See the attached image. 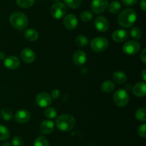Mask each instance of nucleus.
Listing matches in <instances>:
<instances>
[{
  "label": "nucleus",
  "mask_w": 146,
  "mask_h": 146,
  "mask_svg": "<svg viewBox=\"0 0 146 146\" xmlns=\"http://www.w3.org/2000/svg\"><path fill=\"white\" fill-rule=\"evenodd\" d=\"M138 133L139 136H141V137H143L145 138L146 137V124L143 123V124L141 125L139 127H138Z\"/></svg>",
  "instance_id": "72a5a7b5"
},
{
  "label": "nucleus",
  "mask_w": 146,
  "mask_h": 146,
  "mask_svg": "<svg viewBox=\"0 0 146 146\" xmlns=\"http://www.w3.org/2000/svg\"><path fill=\"white\" fill-rule=\"evenodd\" d=\"M128 37V33L125 29H117L113 33L112 39L116 42H123L127 40Z\"/></svg>",
  "instance_id": "2eb2a0df"
},
{
  "label": "nucleus",
  "mask_w": 146,
  "mask_h": 146,
  "mask_svg": "<svg viewBox=\"0 0 146 146\" xmlns=\"http://www.w3.org/2000/svg\"><path fill=\"white\" fill-rule=\"evenodd\" d=\"M51 96L54 99H58L60 96V91L58 89H54L52 90L51 92Z\"/></svg>",
  "instance_id": "c9c22d12"
},
{
  "label": "nucleus",
  "mask_w": 146,
  "mask_h": 146,
  "mask_svg": "<svg viewBox=\"0 0 146 146\" xmlns=\"http://www.w3.org/2000/svg\"><path fill=\"white\" fill-rule=\"evenodd\" d=\"M1 146H11V144H10L9 142H5V143H3Z\"/></svg>",
  "instance_id": "a19ab883"
},
{
  "label": "nucleus",
  "mask_w": 146,
  "mask_h": 146,
  "mask_svg": "<svg viewBox=\"0 0 146 146\" xmlns=\"http://www.w3.org/2000/svg\"><path fill=\"white\" fill-rule=\"evenodd\" d=\"M40 130L44 134H50L54 130V122L50 120H44L40 125Z\"/></svg>",
  "instance_id": "f3484780"
},
{
  "label": "nucleus",
  "mask_w": 146,
  "mask_h": 146,
  "mask_svg": "<svg viewBox=\"0 0 146 146\" xmlns=\"http://www.w3.org/2000/svg\"><path fill=\"white\" fill-rule=\"evenodd\" d=\"M115 87V84H114L112 81H109V80L104 82L101 86V90H102L104 92H107V93L111 92L113 91Z\"/></svg>",
  "instance_id": "412c9836"
},
{
  "label": "nucleus",
  "mask_w": 146,
  "mask_h": 146,
  "mask_svg": "<svg viewBox=\"0 0 146 146\" xmlns=\"http://www.w3.org/2000/svg\"><path fill=\"white\" fill-rule=\"evenodd\" d=\"M141 60H142V61L143 62V63H145V62H146V50L145 49H144V50L142 51V52H141Z\"/></svg>",
  "instance_id": "e433bc0d"
},
{
  "label": "nucleus",
  "mask_w": 146,
  "mask_h": 146,
  "mask_svg": "<svg viewBox=\"0 0 146 146\" xmlns=\"http://www.w3.org/2000/svg\"><path fill=\"white\" fill-rule=\"evenodd\" d=\"M108 8H109V11L111 13L113 14H118L121 10V4L119 1H113L109 4Z\"/></svg>",
  "instance_id": "4be33fe9"
},
{
  "label": "nucleus",
  "mask_w": 146,
  "mask_h": 146,
  "mask_svg": "<svg viewBox=\"0 0 146 146\" xmlns=\"http://www.w3.org/2000/svg\"><path fill=\"white\" fill-rule=\"evenodd\" d=\"M21 57L26 63H31L35 60V53L31 49L25 48L21 52Z\"/></svg>",
  "instance_id": "4468645a"
},
{
  "label": "nucleus",
  "mask_w": 146,
  "mask_h": 146,
  "mask_svg": "<svg viewBox=\"0 0 146 146\" xmlns=\"http://www.w3.org/2000/svg\"><path fill=\"white\" fill-rule=\"evenodd\" d=\"M36 102L40 107H47L52 102V98L48 93L41 92L37 94L36 97Z\"/></svg>",
  "instance_id": "1a4fd4ad"
},
{
  "label": "nucleus",
  "mask_w": 146,
  "mask_h": 146,
  "mask_svg": "<svg viewBox=\"0 0 146 146\" xmlns=\"http://www.w3.org/2000/svg\"><path fill=\"white\" fill-rule=\"evenodd\" d=\"M67 9L65 4L61 2H56L53 4L51 9V14L56 19H59L65 16Z\"/></svg>",
  "instance_id": "423d86ee"
},
{
  "label": "nucleus",
  "mask_w": 146,
  "mask_h": 146,
  "mask_svg": "<svg viewBox=\"0 0 146 146\" xmlns=\"http://www.w3.org/2000/svg\"><path fill=\"white\" fill-rule=\"evenodd\" d=\"M24 37L30 42L36 41L38 38V33L34 29H29L24 32Z\"/></svg>",
  "instance_id": "6ab92c4d"
},
{
  "label": "nucleus",
  "mask_w": 146,
  "mask_h": 146,
  "mask_svg": "<svg viewBox=\"0 0 146 146\" xmlns=\"http://www.w3.org/2000/svg\"><path fill=\"white\" fill-rule=\"evenodd\" d=\"M76 43L77 45L80 47H84L86 46L88 43V40L86 36L84 35H78L76 38Z\"/></svg>",
  "instance_id": "c756f323"
},
{
  "label": "nucleus",
  "mask_w": 146,
  "mask_h": 146,
  "mask_svg": "<svg viewBox=\"0 0 146 146\" xmlns=\"http://www.w3.org/2000/svg\"><path fill=\"white\" fill-rule=\"evenodd\" d=\"M53 1H59V0H53Z\"/></svg>",
  "instance_id": "79ce46f5"
},
{
  "label": "nucleus",
  "mask_w": 146,
  "mask_h": 146,
  "mask_svg": "<svg viewBox=\"0 0 146 146\" xmlns=\"http://www.w3.org/2000/svg\"><path fill=\"white\" fill-rule=\"evenodd\" d=\"M78 19L74 14H70L66 16L64 19V24L67 29H75L78 26Z\"/></svg>",
  "instance_id": "9b49d317"
},
{
  "label": "nucleus",
  "mask_w": 146,
  "mask_h": 146,
  "mask_svg": "<svg viewBox=\"0 0 146 146\" xmlns=\"http://www.w3.org/2000/svg\"><path fill=\"white\" fill-rule=\"evenodd\" d=\"M34 146H49V143L46 138L42 137V136H40L35 140Z\"/></svg>",
  "instance_id": "c85d7f7f"
},
{
  "label": "nucleus",
  "mask_w": 146,
  "mask_h": 146,
  "mask_svg": "<svg viewBox=\"0 0 146 146\" xmlns=\"http://www.w3.org/2000/svg\"><path fill=\"white\" fill-rule=\"evenodd\" d=\"M135 117L139 121L145 122L146 120V109L145 107H141L135 113Z\"/></svg>",
  "instance_id": "cd10ccee"
},
{
  "label": "nucleus",
  "mask_w": 146,
  "mask_h": 146,
  "mask_svg": "<svg viewBox=\"0 0 146 146\" xmlns=\"http://www.w3.org/2000/svg\"><path fill=\"white\" fill-rule=\"evenodd\" d=\"M114 81L118 84H123L127 80V76L125 72L122 71H116L113 74Z\"/></svg>",
  "instance_id": "aec40b11"
},
{
  "label": "nucleus",
  "mask_w": 146,
  "mask_h": 146,
  "mask_svg": "<svg viewBox=\"0 0 146 146\" xmlns=\"http://www.w3.org/2000/svg\"><path fill=\"white\" fill-rule=\"evenodd\" d=\"M108 5V0H93L91 7L94 13L101 14L106 10Z\"/></svg>",
  "instance_id": "6e6552de"
},
{
  "label": "nucleus",
  "mask_w": 146,
  "mask_h": 146,
  "mask_svg": "<svg viewBox=\"0 0 146 146\" xmlns=\"http://www.w3.org/2000/svg\"><path fill=\"white\" fill-rule=\"evenodd\" d=\"M91 48L96 52H102L108 47V41L105 37H96L91 40Z\"/></svg>",
  "instance_id": "20e7f679"
},
{
  "label": "nucleus",
  "mask_w": 146,
  "mask_h": 146,
  "mask_svg": "<svg viewBox=\"0 0 146 146\" xmlns=\"http://www.w3.org/2000/svg\"><path fill=\"white\" fill-rule=\"evenodd\" d=\"M4 59H5V54L0 52V60H4Z\"/></svg>",
  "instance_id": "ea45409f"
},
{
  "label": "nucleus",
  "mask_w": 146,
  "mask_h": 146,
  "mask_svg": "<svg viewBox=\"0 0 146 146\" xmlns=\"http://www.w3.org/2000/svg\"><path fill=\"white\" fill-rule=\"evenodd\" d=\"M4 66L7 69H9V70H15V69H17L19 67L20 60L18 57L11 55L4 59Z\"/></svg>",
  "instance_id": "f8f14e48"
},
{
  "label": "nucleus",
  "mask_w": 146,
  "mask_h": 146,
  "mask_svg": "<svg viewBox=\"0 0 146 146\" xmlns=\"http://www.w3.org/2000/svg\"><path fill=\"white\" fill-rule=\"evenodd\" d=\"M0 115H1V118L4 120H6V121H9L12 119L13 114L12 112L8 108H4L1 110V113H0Z\"/></svg>",
  "instance_id": "a878e982"
},
{
  "label": "nucleus",
  "mask_w": 146,
  "mask_h": 146,
  "mask_svg": "<svg viewBox=\"0 0 146 146\" xmlns=\"http://www.w3.org/2000/svg\"><path fill=\"white\" fill-rule=\"evenodd\" d=\"M13 146H24V140L20 136H15L12 140Z\"/></svg>",
  "instance_id": "473e14b6"
},
{
  "label": "nucleus",
  "mask_w": 146,
  "mask_h": 146,
  "mask_svg": "<svg viewBox=\"0 0 146 146\" xmlns=\"http://www.w3.org/2000/svg\"><path fill=\"white\" fill-rule=\"evenodd\" d=\"M81 19L85 22H88L93 19V14L88 11H84L80 15Z\"/></svg>",
  "instance_id": "2f4dec72"
},
{
  "label": "nucleus",
  "mask_w": 146,
  "mask_h": 146,
  "mask_svg": "<svg viewBox=\"0 0 146 146\" xmlns=\"http://www.w3.org/2000/svg\"><path fill=\"white\" fill-rule=\"evenodd\" d=\"M137 19L136 12L132 9H126L118 16V22L121 27L129 28L135 24Z\"/></svg>",
  "instance_id": "f257e3e1"
},
{
  "label": "nucleus",
  "mask_w": 146,
  "mask_h": 146,
  "mask_svg": "<svg viewBox=\"0 0 146 146\" xmlns=\"http://www.w3.org/2000/svg\"><path fill=\"white\" fill-rule=\"evenodd\" d=\"M138 0H122V2L123 3V4H125V6H133L138 2Z\"/></svg>",
  "instance_id": "f704fd0d"
},
{
  "label": "nucleus",
  "mask_w": 146,
  "mask_h": 146,
  "mask_svg": "<svg viewBox=\"0 0 146 146\" xmlns=\"http://www.w3.org/2000/svg\"><path fill=\"white\" fill-rule=\"evenodd\" d=\"M94 26L98 31L101 32H104L107 31L109 27V23L108 19L103 16H99L95 19L94 21Z\"/></svg>",
  "instance_id": "9d476101"
},
{
  "label": "nucleus",
  "mask_w": 146,
  "mask_h": 146,
  "mask_svg": "<svg viewBox=\"0 0 146 146\" xmlns=\"http://www.w3.org/2000/svg\"><path fill=\"white\" fill-rule=\"evenodd\" d=\"M9 22L16 29L22 31L25 29L29 24V20L27 15L20 11L12 13L9 17Z\"/></svg>",
  "instance_id": "7ed1b4c3"
},
{
  "label": "nucleus",
  "mask_w": 146,
  "mask_h": 146,
  "mask_svg": "<svg viewBox=\"0 0 146 146\" xmlns=\"http://www.w3.org/2000/svg\"><path fill=\"white\" fill-rule=\"evenodd\" d=\"M86 54L82 50H78L73 55V61L76 65H83L86 62Z\"/></svg>",
  "instance_id": "dca6fc26"
},
{
  "label": "nucleus",
  "mask_w": 146,
  "mask_h": 146,
  "mask_svg": "<svg viewBox=\"0 0 146 146\" xmlns=\"http://www.w3.org/2000/svg\"><path fill=\"white\" fill-rule=\"evenodd\" d=\"M141 50V44L135 41H129L123 46V52L127 55H134Z\"/></svg>",
  "instance_id": "0eeeda50"
},
{
  "label": "nucleus",
  "mask_w": 146,
  "mask_h": 146,
  "mask_svg": "<svg viewBox=\"0 0 146 146\" xmlns=\"http://www.w3.org/2000/svg\"><path fill=\"white\" fill-rule=\"evenodd\" d=\"M64 2L70 8L77 9L81 7L82 0H64Z\"/></svg>",
  "instance_id": "bb28decb"
},
{
  "label": "nucleus",
  "mask_w": 146,
  "mask_h": 146,
  "mask_svg": "<svg viewBox=\"0 0 146 146\" xmlns=\"http://www.w3.org/2000/svg\"><path fill=\"white\" fill-rule=\"evenodd\" d=\"M133 92L136 97H145L146 94V84L145 82H138L134 85Z\"/></svg>",
  "instance_id": "a211bd4d"
},
{
  "label": "nucleus",
  "mask_w": 146,
  "mask_h": 146,
  "mask_svg": "<svg viewBox=\"0 0 146 146\" xmlns=\"http://www.w3.org/2000/svg\"><path fill=\"white\" fill-rule=\"evenodd\" d=\"M35 0H17V4L21 8H29L34 5Z\"/></svg>",
  "instance_id": "393cba45"
},
{
  "label": "nucleus",
  "mask_w": 146,
  "mask_h": 146,
  "mask_svg": "<svg viewBox=\"0 0 146 146\" xmlns=\"http://www.w3.org/2000/svg\"><path fill=\"white\" fill-rule=\"evenodd\" d=\"M130 34H131V37L133 38H135L136 40H140L141 38V37H142V31L137 27H133L131 29Z\"/></svg>",
  "instance_id": "7c9ffc66"
},
{
  "label": "nucleus",
  "mask_w": 146,
  "mask_h": 146,
  "mask_svg": "<svg viewBox=\"0 0 146 146\" xmlns=\"http://www.w3.org/2000/svg\"><path fill=\"white\" fill-rule=\"evenodd\" d=\"M31 114L27 110H19L15 113L14 120L19 123H26L30 120Z\"/></svg>",
  "instance_id": "ddd939ff"
},
{
  "label": "nucleus",
  "mask_w": 146,
  "mask_h": 146,
  "mask_svg": "<svg viewBox=\"0 0 146 146\" xmlns=\"http://www.w3.org/2000/svg\"><path fill=\"white\" fill-rule=\"evenodd\" d=\"M140 6H141V8L142 9L143 11H146V0H141Z\"/></svg>",
  "instance_id": "4c0bfd02"
},
{
  "label": "nucleus",
  "mask_w": 146,
  "mask_h": 146,
  "mask_svg": "<svg viewBox=\"0 0 146 146\" xmlns=\"http://www.w3.org/2000/svg\"><path fill=\"white\" fill-rule=\"evenodd\" d=\"M146 70H143L142 71V72H141V77H142L143 80H144V81H146Z\"/></svg>",
  "instance_id": "58836bf2"
},
{
  "label": "nucleus",
  "mask_w": 146,
  "mask_h": 146,
  "mask_svg": "<svg viewBox=\"0 0 146 146\" xmlns=\"http://www.w3.org/2000/svg\"><path fill=\"white\" fill-rule=\"evenodd\" d=\"M75 125V118L74 116L69 114L61 115L56 120V125L58 130L63 132H67L72 130Z\"/></svg>",
  "instance_id": "f03ea898"
},
{
  "label": "nucleus",
  "mask_w": 146,
  "mask_h": 146,
  "mask_svg": "<svg viewBox=\"0 0 146 146\" xmlns=\"http://www.w3.org/2000/svg\"><path fill=\"white\" fill-rule=\"evenodd\" d=\"M10 132L5 126L0 125V140H6L9 138Z\"/></svg>",
  "instance_id": "5701e85b"
},
{
  "label": "nucleus",
  "mask_w": 146,
  "mask_h": 146,
  "mask_svg": "<svg viewBox=\"0 0 146 146\" xmlns=\"http://www.w3.org/2000/svg\"><path fill=\"white\" fill-rule=\"evenodd\" d=\"M44 115L48 119H54L57 115V111L52 107H47L44 110Z\"/></svg>",
  "instance_id": "b1692460"
},
{
  "label": "nucleus",
  "mask_w": 146,
  "mask_h": 146,
  "mask_svg": "<svg viewBox=\"0 0 146 146\" xmlns=\"http://www.w3.org/2000/svg\"><path fill=\"white\" fill-rule=\"evenodd\" d=\"M113 100L117 106L121 107H124V106L127 105L129 102L128 93L123 89H119L114 94Z\"/></svg>",
  "instance_id": "39448f33"
}]
</instances>
